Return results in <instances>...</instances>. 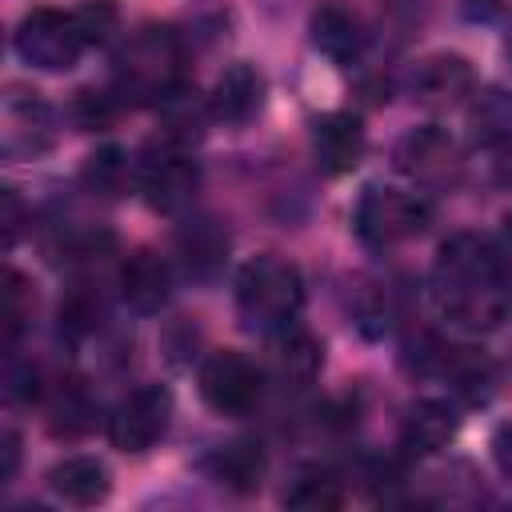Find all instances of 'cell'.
<instances>
[{
	"label": "cell",
	"instance_id": "9c48e42d",
	"mask_svg": "<svg viewBox=\"0 0 512 512\" xmlns=\"http://www.w3.org/2000/svg\"><path fill=\"white\" fill-rule=\"evenodd\" d=\"M392 164L400 176H408L412 184H424V188H444L456 180L460 172V148L456 140L448 136V128L440 124H420V128H408L396 148H392Z\"/></svg>",
	"mask_w": 512,
	"mask_h": 512
},
{
	"label": "cell",
	"instance_id": "5b68a950",
	"mask_svg": "<svg viewBox=\"0 0 512 512\" xmlns=\"http://www.w3.org/2000/svg\"><path fill=\"white\" fill-rule=\"evenodd\" d=\"M132 180H136V188L152 212H180L192 204L200 172H196V160L184 152L180 140L160 136L140 152Z\"/></svg>",
	"mask_w": 512,
	"mask_h": 512
},
{
	"label": "cell",
	"instance_id": "6da1fadb",
	"mask_svg": "<svg viewBox=\"0 0 512 512\" xmlns=\"http://www.w3.org/2000/svg\"><path fill=\"white\" fill-rule=\"evenodd\" d=\"M428 288L440 320L472 336L492 332L512 308L508 260L492 240L476 232H456L452 240L440 244Z\"/></svg>",
	"mask_w": 512,
	"mask_h": 512
},
{
	"label": "cell",
	"instance_id": "5bb4252c",
	"mask_svg": "<svg viewBox=\"0 0 512 512\" xmlns=\"http://www.w3.org/2000/svg\"><path fill=\"white\" fill-rule=\"evenodd\" d=\"M324 368V344L300 328L288 324L280 332H272V372L280 376V384L288 388H308Z\"/></svg>",
	"mask_w": 512,
	"mask_h": 512
},
{
	"label": "cell",
	"instance_id": "277c9868",
	"mask_svg": "<svg viewBox=\"0 0 512 512\" xmlns=\"http://www.w3.org/2000/svg\"><path fill=\"white\" fill-rule=\"evenodd\" d=\"M428 220H432L428 200H420L416 192L384 188V184H368L352 212V228L368 248L404 244V240L420 236L428 228Z\"/></svg>",
	"mask_w": 512,
	"mask_h": 512
},
{
	"label": "cell",
	"instance_id": "603a6c76",
	"mask_svg": "<svg viewBox=\"0 0 512 512\" xmlns=\"http://www.w3.org/2000/svg\"><path fill=\"white\" fill-rule=\"evenodd\" d=\"M132 176H136V164H128V156H124L120 148H100V152H92L88 164H84V184H88V192H100V196H108V200L120 196Z\"/></svg>",
	"mask_w": 512,
	"mask_h": 512
},
{
	"label": "cell",
	"instance_id": "8992f818",
	"mask_svg": "<svg viewBox=\"0 0 512 512\" xmlns=\"http://www.w3.org/2000/svg\"><path fill=\"white\" fill-rule=\"evenodd\" d=\"M12 44H16V56L40 72H68L88 48L76 24V12H60V8H32L16 24Z\"/></svg>",
	"mask_w": 512,
	"mask_h": 512
},
{
	"label": "cell",
	"instance_id": "52a82bcc",
	"mask_svg": "<svg viewBox=\"0 0 512 512\" xmlns=\"http://www.w3.org/2000/svg\"><path fill=\"white\" fill-rule=\"evenodd\" d=\"M200 396L220 416H248L264 392V376L256 360H248L236 348H216L200 364Z\"/></svg>",
	"mask_w": 512,
	"mask_h": 512
},
{
	"label": "cell",
	"instance_id": "ac0fdd59",
	"mask_svg": "<svg viewBox=\"0 0 512 512\" xmlns=\"http://www.w3.org/2000/svg\"><path fill=\"white\" fill-rule=\"evenodd\" d=\"M264 468H268V456L256 440H232V444H220L212 456H204V472L228 488V492H256L264 484Z\"/></svg>",
	"mask_w": 512,
	"mask_h": 512
},
{
	"label": "cell",
	"instance_id": "3957f363",
	"mask_svg": "<svg viewBox=\"0 0 512 512\" xmlns=\"http://www.w3.org/2000/svg\"><path fill=\"white\" fill-rule=\"evenodd\" d=\"M300 308H304V280L296 264H288L284 256L264 252V256H252L236 272V312L244 328L272 336L296 324Z\"/></svg>",
	"mask_w": 512,
	"mask_h": 512
},
{
	"label": "cell",
	"instance_id": "e0dca14e",
	"mask_svg": "<svg viewBox=\"0 0 512 512\" xmlns=\"http://www.w3.org/2000/svg\"><path fill=\"white\" fill-rule=\"evenodd\" d=\"M168 288H172L168 264H164V256H156L152 248H136V252L120 264V296H124L128 308H136V312H156V308L168 300Z\"/></svg>",
	"mask_w": 512,
	"mask_h": 512
},
{
	"label": "cell",
	"instance_id": "9a60e30c",
	"mask_svg": "<svg viewBox=\"0 0 512 512\" xmlns=\"http://www.w3.org/2000/svg\"><path fill=\"white\" fill-rule=\"evenodd\" d=\"M48 488L72 508H96L112 492V476L96 456H64L48 468Z\"/></svg>",
	"mask_w": 512,
	"mask_h": 512
},
{
	"label": "cell",
	"instance_id": "ffe728a7",
	"mask_svg": "<svg viewBox=\"0 0 512 512\" xmlns=\"http://www.w3.org/2000/svg\"><path fill=\"white\" fill-rule=\"evenodd\" d=\"M176 252L192 276H212L228 256V228L216 216H196L176 232Z\"/></svg>",
	"mask_w": 512,
	"mask_h": 512
},
{
	"label": "cell",
	"instance_id": "d4e9b609",
	"mask_svg": "<svg viewBox=\"0 0 512 512\" xmlns=\"http://www.w3.org/2000/svg\"><path fill=\"white\" fill-rule=\"evenodd\" d=\"M100 324V296L88 284H76L64 300H60V328L68 336H84Z\"/></svg>",
	"mask_w": 512,
	"mask_h": 512
},
{
	"label": "cell",
	"instance_id": "484cf974",
	"mask_svg": "<svg viewBox=\"0 0 512 512\" xmlns=\"http://www.w3.org/2000/svg\"><path fill=\"white\" fill-rule=\"evenodd\" d=\"M116 112H120V104H116L112 92L80 88V92L72 96V120H76V128H84V132H100V128H108V124L116 120Z\"/></svg>",
	"mask_w": 512,
	"mask_h": 512
},
{
	"label": "cell",
	"instance_id": "44dd1931",
	"mask_svg": "<svg viewBox=\"0 0 512 512\" xmlns=\"http://www.w3.org/2000/svg\"><path fill=\"white\" fill-rule=\"evenodd\" d=\"M96 420V400L88 396V388L80 380H56L48 392V428L56 436H80L88 432Z\"/></svg>",
	"mask_w": 512,
	"mask_h": 512
},
{
	"label": "cell",
	"instance_id": "8fae6325",
	"mask_svg": "<svg viewBox=\"0 0 512 512\" xmlns=\"http://www.w3.org/2000/svg\"><path fill=\"white\" fill-rule=\"evenodd\" d=\"M308 32H312V48L324 52L332 64H352L360 60L364 44H368V28L360 20L356 8H348L344 0H324L316 4L312 20H308Z\"/></svg>",
	"mask_w": 512,
	"mask_h": 512
},
{
	"label": "cell",
	"instance_id": "30bf717a",
	"mask_svg": "<svg viewBox=\"0 0 512 512\" xmlns=\"http://www.w3.org/2000/svg\"><path fill=\"white\" fill-rule=\"evenodd\" d=\"M408 84H412V96L420 104L452 108V104H460L464 96L476 92V72L468 64V56H460V52H432V56L416 60Z\"/></svg>",
	"mask_w": 512,
	"mask_h": 512
},
{
	"label": "cell",
	"instance_id": "7c38bea8",
	"mask_svg": "<svg viewBox=\"0 0 512 512\" xmlns=\"http://www.w3.org/2000/svg\"><path fill=\"white\" fill-rule=\"evenodd\" d=\"M260 108H264V76L244 60L224 68L220 80L212 84V96H208L212 120H220L228 128H244Z\"/></svg>",
	"mask_w": 512,
	"mask_h": 512
},
{
	"label": "cell",
	"instance_id": "4316f807",
	"mask_svg": "<svg viewBox=\"0 0 512 512\" xmlns=\"http://www.w3.org/2000/svg\"><path fill=\"white\" fill-rule=\"evenodd\" d=\"M76 24H80L88 44H104L108 32L116 28V4L112 0H84L76 8Z\"/></svg>",
	"mask_w": 512,
	"mask_h": 512
},
{
	"label": "cell",
	"instance_id": "cb8c5ba5",
	"mask_svg": "<svg viewBox=\"0 0 512 512\" xmlns=\"http://www.w3.org/2000/svg\"><path fill=\"white\" fill-rule=\"evenodd\" d=\"M28 320H32V288L16 268H8L4 272V344L8 348L20 340Z\"/></svg>",
	"mask_w": 512,
	"mask_h": 512
},
{
	"label": "cell",
	"instance_id": "7402d4cb",
	"mask_svg": "<svg viewBox=\"0 0 512 512\" xmlns=\"http://www.w3.org/2000/svg\"><path fill=\"white\" fill-rule=\"evenodd\" d=\"M280 500H284L288 508L328 512V508H340V504H344V488H340V476H336V472H328V468H320V464H308V468H300V472L284 484Z\"/></svg>",
	"mask_w": 512,
	"mask_h": 512
},
{
	"label": "cell",
	"instance_id": "f1b7e54d",
	"mask_svg": "<svg viewBox=\"0 0 512 512\" xmlns=\"http://www.w3.org/2000/svg\"><path fill=\"white\" fill-rule=\"evenodd\" d=\"M20 224H24V208H20V196L16 188H4V248L16 244L20 236Z\"/></svg>",
	"mask_w": 512,
	"mask_h": 512
},
{
	"label": "cell",
	"instance_id": "4dcf8cb0",
	"mask_svg": "<svg viewBox=\"0 0 512 512\" xmlns=\"http://www.w3.org/2000/svg\"><path fill=\"white\" fill-rule=\"evenodd\" d=\"M504 52L512 56V20H508V36H504Z\"/></svg>",
	"mask_w": 512,
	"mask_h": 512
},
{
	"label": "cell",
	"instance_id": "2e32d148",
	"mask_svg": "<svg viewBox=\"0 0 512 512\" xmlns=\"http://www.w3.org/2000/svg\"><path fill=\"white\" fill-rule=\"evenodd\" d=\"M456 412L444 400H416L400 420V448L408 456H432L456 436Z\"/></svg>",
	"mask_w": 512,
	"mask_h": 512
},
{
	"label": "cell",
	"instance_id": "1f68e13d",
	"mask_svg": "<svg viewBox=\"0 0 512 512\" xmlns=\"http://www.w3.org/2000/svg\"><path fill=\"white\" fill-rule=\"evenodd\" d=\"M468 4H480V8H492V4H500V0H468Z\"/></svg>",
	"mask_w": 512,
	"mask_h": 512
},
{
	"label": "cell",
	"instance_id": "7a4b0ae2",
	"mask_svg": "<svg viewBox=\"0 0 512 512\" xmlns=\"http://www.w3.org/2000/svg\"><path fill=\"white\" fill-rule=\"evenodd\" d=\"M188 52L168 24L136 28L112 56V92L128 104H168L184 92Z\"/></svg>",
	"mask_w": 512,
	"mask_h": 512
},
{
	"label": "cell",
	"instance_id": "83f0119b",
	"mask_svg": "<svg viewBox=\"0 0 512 512\" xmlns=\"http://www.w3.org/2000/svg\"><path fill=\"white\" fill-rule=\"evenodd\" d=\"M492 460H496L500 476L512 484V420H504V424L492 432Z\"/></svg>",
	"mask_w": 512,
	"mask_h": 512
},
{
	"label": "cell",
	"instance_id": "4fadbf2b",
	"mask_svg": "<svg viewBox=\"0 0 512 512\" xmlns=\"http://www.w3.org/2000/svg\"><path fill=\"white\" fill-rule=\"evenodd\" d=\"M312 156L320 172L344 176L364 160V124L352 112H328L312 124Z\"/></svg>",
	"mask_w": 512,
	"mask_h": 512
},
{
	"label": "cell",
	"instance_id": "f546056e",
	"mask_svg": "<svg viewBox=\"0 0 512 512\" xmlns=\"http://www.w3.org/2000/svg\"><path fill=\"white\" fill-rule=\"evenodd\" d=\"M0 452H4V468H0V484H8L16 476V464H20V436L12 428H4L0 436Z\"/></svg>",
	"mask_w": 512,
	"mask_h": 512
},
{
	"label": "cell",
	"instance_id": "d6986e66",
	"mask_svg": "<svg viewBox=\"0 0 512 512\" xmlns=\"http://www.w3.org/2000/svg\"><path fill=\"white\" fill-rule=\"evenodd\" d=\"M468 132L488 152L512 148V92L508 88H480L468 100Z\"/></svg>",
	"mask_w": 512,
	"mask_h": 512
},
{
	"label": "cell",
	"instance_id": "ba28073f",
	"mask_svg": "<svg viewBox=\"0 0 512 512\" xmlns=\"http://www.w3.org/2000/svg\"><path fill=\"white\" fill-rule=\"evenodd\" d=\"M172 420V392L164 384H140L132 388L108 416V440L120 452H148Z\"/></svg>",
	"mask_w": 512,
	"mask_h": 512
}]
</instances>
